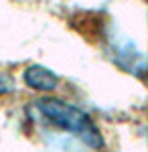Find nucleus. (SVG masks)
Returning <instances> with one entry per match:
<instances>
[{
	"label": "nucleus",
	"instance_id": "7ed1b4c3",
	"mask_svg": "<svg viewBox=\"0 0 148 152\" xmlns=\"http://www.w3.org/2000/svg\"><path fill=\"white\" fill-rule=\"evenodd\" d=\"M23 81L34 91H53L59 85V75L45 65H29L23 73Z\"/></svg>",
	"mask_w": 148,
	"mask_h": 152
},
{
	"label": "nucleus",
	"instance_id": "f257e3e1",
	"mask_svg": "<svg viewBox=\"0 0 148 152\" xmlns=\"http://www.w3.org/2000/svg\"><path fill=\"white\" fill-rule=\"evenodd\" d=\"M34 107L47 124L69 132L71 136L79 138L87 148H91V150L103 148V136L97 128V124L81 107L69 104L61 97H43L37 102Z\"/></svg>",
	"mask_w": 148,
	"mask_h": 152
},
{
	"label": "nucleus",
	"instance_id": "f03ea898",
	"mask_svg": "<svg viewBox=\"0 0 148 152\" xmlns=\"http://www.w3.org/2000/svg\"><path fill=\"white\" fill-rule=\"evenodd\" d=\"M110 51L114 53V61L120 65V67H124L126 71H130V73H134L138 77H142L144 75V69H146V61H144V55L134 47V43L130 41V39H112V45H110Z\"/></svg>",
	"mask_w": 148,
	"mask_h": 152
},
{
	"label": "nucleus",
	"instance_id": "20e7f679",
	"mask_svg": "<svg viewBox=\"0 0 148 152\" xmlns=\"http://www.w3.org/2000/svg\"><path fill=\"white\" fill-rule=\"evenodd\" d=\"M8 81H10L8 77H0V95H2V94H8V91L12 89V85Z\"/></svg>",
	"mask_w": 148,
	"mask_h": 152
}]
</instances>
